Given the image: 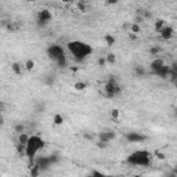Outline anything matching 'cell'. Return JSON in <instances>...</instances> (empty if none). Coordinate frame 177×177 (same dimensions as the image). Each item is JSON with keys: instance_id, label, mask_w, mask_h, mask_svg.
Instances as JSON below:
<instances>
[{"instance_id": "1", "label": "cell", "mask_w": 177, "mask_h": 177, "mask_svg": "<svg viewBox=\"0 0 177 177\" xmlns=\"http://www.w3.org/2000/svg\"><path fill=\"white\" fill-rule=\"evenodd\" d=\"M69 53L73 55L78 61H83L86 60L89 55H91L93 53V47L90 44H87L84 42H80V40H72L66 44Z\"/></svg>"}, {"instance_id": "2", "label": "cell", "mask_w": 177, "mask_h": 177, "mask_svg": "<svg viewBox=\"0 0 177 177\" xmlns=\"http://www.w3.org/2000/svg\"><path fill=\"white\" fill-rule=\"evenodd\" d=\"M43 148H44V140H43L42 137H39V136H30L29 137V141H28L27 144V151H25V155L29 158L30 163H32L33 158L37 155V152L39 151H42Z\"/></svg>"}, {"instance_id": "3", "label": "cell", "mask_w": 177, "mask_h": 177, "mask_svg": "<svg viewBox=\"0 0 177 177\" xmlns=\"http://www.w3.org/2000/svg\"><path fill=\"white\" fill-rule=\"evenodd\" d=\"M126 162L133 166H150L151 165V154L148 151H136L127 156Z\"/></svg>"}, {"instance_id": "4", "label": "cell", "mask_w": 177, "mask_h": 177, "mask_svg": "<svg viewBox=\"0 0 177 177\" xmlns=\"http://www.w3.org/2000/svg\"><path fill=\"white\" fill-rule=\"evenodd\" d=\"M47 54L48 57L51 58V60H54L55 64H57L58 66H65L66 65V58H65V53H64V50L60 47V46H50V47L47 48Z\"/></svg>"}, {"instance_id": "5", "label": "cell", "mask_w": 177, "mask_h": 177, "mask_svg": "<svg viewBox=\"0 0 177 177\" xmlns=\"http://www.w3.org/2000/svg\"><path fill=\"white\" fill-rule=\"evenodd\" d=\"M122 91V87L118 84V80L115 79V76H109V79L107 80V83L104 84V94L105 97L112 98V97L118 96Z\"/></svg>"}, {"instance_id": "6", "label": "cell", "mask_w": 177, "mask_h": 177, "mask_svg": "<svg viewBox=\"0 0 177 177\" xmlns=\"http://www.w3.org/2000/svg\"><path fill=\"white\" fill-rule=\"evenodd\" d=\"M51 19H53V14H51L50 10L43 9V10H40V11L37 12V19H36V21H37V27H40V28L46 27V25H47Z\"/></svg>"}, {"instance_id": "7", "label": "cell", "mask_w": 177, "mask_h": 177, "mask_svg": "<svg viewBox=\"0 0 177 177\" xmlns=\"http://www.w3.org/2000/svg\"><path fill=\"white\" fill-rule=\"evenodd\" d=\"M159 33H161V37H162L163 40H170L172 37L174 36V28L170 27V25H166Z\"/></svg>"}, {"instance_id": "8", "label": "cell", "mask_w": 177, "mask_h": 177, "mask_svg": "<svg viewBox=\"0 0 177 177\" xmlns=\"http://www.w3.org/2000/svg\"><path fill=\"white\" fill-rule=\"evenodd\" d=\"M115 137H116V134H115L114 132H111V130H107V132H101V133L98 134V140H100V141H104V143H109V141H112Z\"/></svg>"}, {"instance_id": "9", "label": "cell", "mask_w": 177, "mask_h": 177, "mask_svg": "<svg viewBox=\"0 0 177 177\" xmlns=\"http://www.w3.org/2000/svg\"><path fill=\"white\" fill-rule=\"evenodd\" d=\"M36 163L40 166V169H48L51 166V163H53V158H50V156H42V158H39L36 161Z\"/></svg>"}, {"instance_id": "10", "label": "cell", "mask_w": 177, "mask_h": 177, "mask_svg": "<svg viewBox=\"0 0 177 177\" xmlns=\"http://www.w3.org/2000/svg\"><path fill=\"white\" fill-rule=\"evenodd\" d=\"M126 140L129 143H141V141H144L145 137L144 136H141L140 133H127L126 134Z\"/></svg>"}, {"instance_id": "11", "label": "cell", "mask_w": 177, "mask_h": 177, "mask_svg": "<svg viewBox=\"0 0 177 177\" xmlns=\"http://www.w3.org/2000/svg\"><path fill=\"white\" fill-rule=\"evenodd\" d=\"M155 75L156 76H159L161 79H166V78H169V75H170V66L169 65H163V66H161V68L158 69L155 72Z\"/></svg>"}, {"instance_id": "12", "label": "cell", "mask_w": 177, "mask_h": 177, "mask_svg": "<svg viewBox=\"0 0 177 177\" xmlns=\"http://www.w3.org/2000/svg\"><path fill=\"white\" fill-rule=\"evenodd\" d=\"M163 65H165V61H163L162 58H158V57H156L155 60H152V61H151V64H150L151 71H152L154 73H155L156 71H158V69L161 68V66H163Z\"/></svg>"}, {"instance_id": "13", "label": "cell", "mask_w": 177, "mask_h": 177, "mask_svg": "<svg viewBox=\"0 0 177 177\" xmlns=\"http://www.w3.org/2000/svg\"><path fill=\"white\" fill-rule=\"evenodd\" d=\"M22 69H25V68H24V66H22L19 62H17V61H14V62L11 64V71L14 72V75L19 76V75L22 73Z\"/></svg>"}, {"instance_id": "14", "label": "cell", "mask_w": 177, "mask_h": 177, "mask_svg": "<svg viewBox=\"0 0 177 177\" xmlns=\"http://www.w3.org/2000/svg\"><path fill=\"white\" fill-rule=\"evenodd\" d=\"M104 42H105V44L108 46V47H112V46L116 43V39H115L114 35H111V33H107V35L104 36Z\"/></svg>"}, {"instance_id": "15", "label": "cell", "mask_w": 177, "mask_h": 177, "mask_svg": "<svg viewBox=\"0 0 177 177\" xmlns=\"http://www.w3.org/2000/svg\"><path fill=\"white\" fill-rule=\"evenodd\" d=\"M166 25H168V24H166V21H165V19H161V18H159V19H156V21H155V25H154V29H155V32H161V30H162L163 29V28H165L166 27Z\"/></svg>"}, {"instance_id": "16", "label": "cell", "mask_w": 177, "mask_h": 177, "mask_svg": "<svg viewBox=\"0 0 177 177\" xmlns=\"http://www.w3.org/2000/svg\"><path fill=\"white\" fill-rule=\"evenodd\" d=\"M35 60H32V58H28L27 61H25V64H24V68H25V71H28V72H32L33 69H35Z\"/></svg>"}, {"instance_id": "17", "label": "cell", "mask_w": 177, "mask_h": 177, "mask_svg": "<svg viewBox=\"0 0 177 177\" xmlns=\"http://www.w3.org/2000/svg\"><path fill=\"white\" fill-rule=\"evenodd\" d=\"M29 137H30V136L28 134V133H25V132L19 133V134H18V143H19V144L27 145L28 141H29Z\"/></svg>"}, {"instance_id": "18", "label": "cell", "mask_w": 177, "mask_h": 177, "mask_svg": "<svg viewBox=\"0 0 177 177\" xmlns=\"http://www.w3.org/2000/svg\"><path fill=\"white\" fill-rule=\"evenodd\" d=\"M40 170H42V169H40V166L37 165V163H35L33 166H30V176H32V177H37L40 174Z\"/></svg>"}, {"instance_id": "19", "label": "cell", "mask_w": 177, "mask_h": 177, "mask_svg": "<svg viewBox=\"0 0 177 177\" xmlns=\"http://www.w3.org/2000/svg\"><path fill=\"white\" fill-rule=\"evenodd\" d=\"M134 73L138 76V78H143V76L145 75V69H144V66H141V65L134 66Z\"/></svg>"}, {"instance_id": "20", "label": "cell", "mask_w": 177, "mask_h": 177, "mask_svg": "<svg viewBox=\"0 0 177 177\" xmlns=\"http://www.w3.org/2000/svg\"><path fill=\"white\" fill-rule=\"evenodd\" d=\"M76 7H78V10L80 12H86V10H87V4H86V2H84V0H78Z\"/></svg>"}, {"instance_id": "21", "label": "cell", "mask_w": 177, "mask_h": 177, "mask_svg": "<svg viewBox=\"0 0 177 177\" xmlns=\"http://www.w3.org/2000/svg\"><path fill=\"white\" fill-rule=\"evenodd\" d=\"M86 87H87L86 82H76V83L73 84V89H75V90H78V91H83Z\"/></svg>"}, {"instance_id": "22", "label": "cell", "mask_w": 177, "mask_h": 177, "mask_svg": "<svg viewBox=\"0 0 177 177\" xmlns=\"http://www.w3.org/2000/svg\"><path fill=\"white\" fill-rule=\"evenodd\" d=\"M53 120H54V125H57V126H61L64 123V118L61 114H55L54 118H53Z\"/></svg>"}, {"instance_id": "23", "label": "cell", "mask_w": 177, "mask_h": 177, "mask_svg": "<svg viewBox=\"0 0 177 177\" xmlns=\"http://www.w3.org/2000/svg\"><path fill=\"white\" fill-rule=\"evenodd\" d=\"M105 58H107V62L111 64V65H114V64L116 62V55H115L114 53H108V54L105 55Z\"/></svg>"}, {"instance_id": "24", "label": "cell", "mask_w": 177, "mask_h": 177, "mask_svg": "<svg viewBox=\"0 0 177 177\" xmlns=\"http://www.w3.org/2000/svg\"><path fill=\"white\" fill-rule=\"evenodd\" d=\"M109 115H111V118L114 120H118L120 118V111L118 108H114V109H111V112H109Z\"/></svg>"}, {"instance_id": "25", "label": "cell", "mask_w": 177, "mask_h": 177, "mask_svg": "<svg viewBox=\"0 0 177 177\" xmlns=\"http://www.w3.org/2000/svg\"><path fill=\"white\" fill-rule=\"evenodd\" d=\"M130 30H132V33H134V35L140 33V30H141L140 24H137V22H133V24L130 25Z\"/></svg>"}, {"instance_id": "26", "label": "cell", "mask_w": 177, "mask_h": 177, "mask_svg": "<svg viewBox=\"0 0 177 177\" xmlns=\"http://www.w3.org/2000/svg\"><path fill=\"white\" fill-rule=\"evenodd\" d=\"M14 132L17 133V134H19V133L25 132V126L22 125V123H17V125L14 126Z\"/></svg>"}, {"instance_id": "27", "label": "cell", "mask_w": 177, "mask_h": 177, "mask_svg": "<svg viewBox=\"0 0 177 177\" xmlns=\"http://www.w3.org/2000/svg\"><path fill=\"white\" fill-rule=\"evenodd\" d=\"M159 53H161V47H159V46H152V47L150 48V54L154 55V57H155V55H158Z\"/></svg>"}, {"instance_id": "28", "label": "cell", "mask_w": 177, "mask_h": 177, "mask_svg": "<svg viewBox=\"0 0 177 177\" xmlns=\"http://www.w3.org/2000/svg\"><path fill=\"white\" fill-rule=\"evenodd\" d=\"M97 64H98L100 68H105V65H107L108 62H107V58H105V57H100L98 61H97Z\"/></svg>"}, {"instance_id": "29", "label": "cell", "mask_w": 177, "mask_h": 177, "mask_svg": "<svg viewBox=\"0 0 177 177\" xmlns=\"http://www.w3.org/2000/svg\"><path fill=\"white\" fill-rule=\"evenodd\" d=\"M155 156H156L158 159H161V161H163V159L166 158L165 154H163V152H159V151H155Z\"/></svg>"}, {"instance_id": "30", "label": "cell", "mask_w": 177, "mask_h": 177, "mask_svg": "<svg viewBox=\"0 0 177 177\" xmlns=\"http://www.w3.org/2000/svg\"><path fill=\"white\" fill-rule=\"evenodd\" d=\"M107 145H108V143H104V141H100V140L97 143V147L98 148H107Z\"/></svg>"}, {"instance_id": "31", "label": "cell", "mask_w": 177, "mask_h": 177, "mask_svg": "<svg viewBox=\"0 0 177 177\" xmlns=\"http://www.w3.org/2000/svg\"><path fill=\"white\" fill-rule=\"evenodd\" d=\"M90 174H91V176H104L105 173H102V172H98V170H93Z\"/></svg>"}, {"instance_id": "32", "label": "cell", "mask_w": 177, "mask_h": 177, "mask_svg": "<svg viewBox=\"0 0 177 177\" xmlns=\"http://www.w3.org/2000/svg\"><path fill=\"white\" fill-rule=\"evenodd\" d=\"M144 21V17H143V15H137V17H136V22H137V24H140V22H143Z\"/></svg>"}, {"instance_id": "33", "label": "cell", "mask_w": 177, "mask_h": 177, "mask_svg": "<svg viewBox=\"0 0 177 177\" xmlns=\"http://www.w3.org/2000/svg\"><path fill=\"white\" fill-rule=\"evenodd\" d=\"M118 2L119 0H107V4L108 6H114V4H118Z\"/></svg>"}, {"instance_id": "34", "label": "cell", "mask_w": 177, "mask_h": 177, "mask_svg": "<svg viewBox=\"0 0 177 177\" xmlns=\"http://www.w3.org/2000/svg\"><path fill=\"white\" fill-rule=\"evenodd\" d=\"M143 17H144V18H150V17H151V12L147 11V10H144V12H143Z\"/></svg>"}, {"instance_id": "35", "label": "cell", "mask_w": 177, "mask_h": 177, "mask_svg": "<svg viewBox=\"0 0 177 177\" xmlns=\"http://www.w3.org/2000/svg\"><path fill=\"white\" fill-rule=\"evenodd\" d=\"M62 3H65V4H68V3H72V2H75V0H61Z\"/></svg>"}, {"instance_id": "36", "label": "cell", "mask_w": 177, "mask_h": 177, "mask_svg": "<svg viewBox=\"0 0 177 177\" xmlns=\"http://www.w3.org/2000/svg\"><path fill=\"white\" fill-rule=\"evenodd\" d=\"M173 84H174V87H176V89H177V79H176V80L173 82Z\"/></svg>"}, {"instance_id": "37", "label": "cell", "mask_w": 177, "mask_h": 177, "mask_svg": "<svg viewBox=\"0 0 177 177\" xmlns=\"http://www.w3.org/2000/svg\"><path fill=\"white\" fill-rule=\"evenodd\" d=\"M173 174H174V176H177V168L174 169V173H173Z\"/></svg>"}, {"instance_id": "38", "label": "cell", "mask_w": 177, "mask_h": 177, "mask_svg": "<svg viewBox=\"0 0 177 177\" xmlns=\"http://www.w3.org/2000/svg\"><path fill=\"white\" fill-rule=\"evenodd\" d=\"M176 60H177V51H176Z\"/></svg>"}, {"instance_id": "39", "label": "cell", "mask_w": 177, "mask_h": 177, "mask_svg": "<svg viewBox=\"0 0 177 177\" xmlns=\"http://www.w3.org/2000/svg\"><path fill=\"white\" fill-rule=\"evenodd\" d=\"M176 116H177V109H176Z\"/></svg>"}]
</instances>
